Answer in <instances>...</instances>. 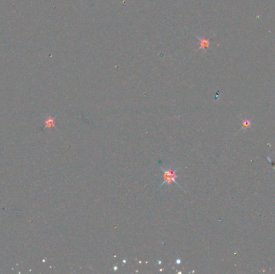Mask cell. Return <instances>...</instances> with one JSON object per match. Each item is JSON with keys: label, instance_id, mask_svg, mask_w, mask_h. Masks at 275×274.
I'll return each mask as SVG.
<instances>
[{"label": "cell", "instance_id": "cell-2", "mask_svg": "<svg viewBox=\"0 0 275 274\" xmlns=\"http://www.w3.org/2000/svg\"><path fill=\"white\" fill-rule=\"evenodd\" d=\"M210 45V41L207 39H200V49H206Z\"/></svg>", "mask_w": 275, "mask_h": 274}, {"label": "cell", "instance_id": "cell-3", "mask_svg": "<svg viewBox=\"0 0 275 274\" xmlns=\"http://www.w3.org/2000/svg\"><path fill=\"white\" fill-rule=\"evenodd\" d=\"M47 125H48V127H53V125H54V123H55V121L53 118L52 117H49L48 121H47Z\"/></svg>", "mask_w": 275, "mask_h": 274}, {"label": "cell", "instance_id": "cell-1", "mask_svg": "<svg viewBox=\"0 0 275 274\" xmlns=\"http://www.w3.org/2000/svg\"><path fill=\"white\" fill-rule=\"evenodd\" d=\"M160 169L162 170V174H163V180L160 183L159 186V191L161 190L165 186L170 187V185L171 183H174L175 185H176L177 187H179L181 191H184V189L183 188V187L180 186V184L177 182V178H178V175L177 173L180 170V167H171V166H168V167H162V166H160Z\"/></svg>", "mask_w": 275, "mask_h": 274}, {"label": "cell", "instance_id": "cell-5", "mask_svg": "<svg viewBox=\"0 0 275 274\" xmlns=\"http://www.w3.org/2000/svg\"><path fill=\"white\" fill-rule=\"evenodd\" d=\"M180 260H177V264H180Z\"/></svg>", "mask_w": 275, "mask_h": 274}, {"label": "cell", "instance_id": "cell-4", "mask_svg": "<svg viewBox=\"0 0 275 274\" xmlns=\"http://www.w3.org/2000/svg\"><path fill=\"white\" fill-rule=\"evenodd\" d=\"M250 125H251V123H250V122L248 121V120H245L243 122V126L245 128H248V127L250 126Z\"/></svg>", "mask_w": 275, "mask_h": 274}]
</instances>
